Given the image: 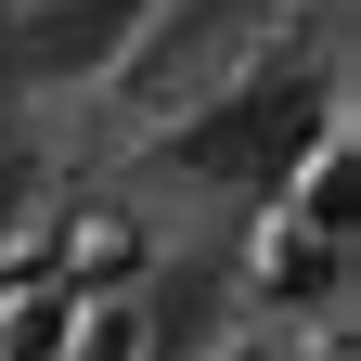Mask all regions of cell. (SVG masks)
Listing matches in <instances>:
<instances>
[{"label":"cell","instance_id":"cell-2","mask_svg":"<svg viewBox=\"0 0 361 361\" xmlns=\"http://www.w3.org/2000/svg\"><path fill=\"white\" fill-rule=\"evenodd\" d=\"M142 13H155V0H39V13H13V78H26V90L104 78V65H129Z\"/></svg>","mask_w":361,"mask_h":361},{"label":"cell","instance_id":"cell-5","mask_svg":"<svg viewBox=\"0 0 361 361\" xmlns=\"http://www.w3.org/2000/svg\"><path fill=\"white\" fill-rule=\"evenodd\" d=\"M26 207H39V155L13 142V129H0V233H13V219H26Z\"/></svg>","mask_w":361,"mask_h":361},{"label":"cell","instance_id":"cell-3","mask_svg":"<svg viewBox=\"0 0 361 361\" xmlns=\"http://www.w3.org/2000/svg\"><path fill=\"white\" fill-rule=\"evenodd\" d=\"M336 284H348V233H297V219H271L258 297H271V310H336Z\"/></svg>","mask_w":361,"mask_h":361},{"label":"cell","instance_id":"cell-1","mask_svg":"<svg viewBox=\"0 0 361 361\" xmlns=\"http://www.w3.org/2000/svg\"><path fill=\"white\" fill-rule=\"evenodd\" d=\"M323 129H336L323 65H258V78H233V90H207V104H180V129H155V168L194 180V194L271 207V194H284V168L323 142Z\"/></svg>","mask_w":361,"mask_h":361},{"label":"cell","instance_id":"cell-4","mask_svg":"<svg viewBox=\"0 0 361 361\" xmlns=\"http://www.w3.org/2000/svg\"><path fill=\"white\" fill-rule=\"evenodd\" d=\"M65 271H78V284H142V219H129V207H90L78 219V245H65Z\"/></svg>","mask_w":361,"mask_h":361},{"label":"cell","instance_id":"cell-6","mask_svg":"<svg viewBox=\"0 0 361 361\" xmlns=\"http://www.w3.org/2000/svg\"><path fill=\"white\" fill-rule=\"evenodd\" d=\"M13 90L26 78H13V0H0V129H13Z\"/></svg>","mask_w":361,"mask_h":361}]
</instances>
